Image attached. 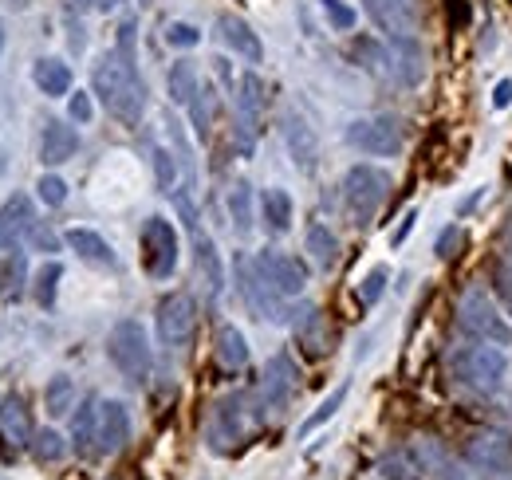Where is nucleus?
Returning a JSON list of instances; mask_svg holds the SVG:
<instances>
[{"instance_id":"nucleus-3","label":"nucleus","mask_w":512,"mask_h":480,"mask_svg":"<svg viewBox=\"0 0 512 480\" xmlns=\"http://www.w3.org/2000/svg\"><path fill=\"white\" fill-rule=\"evenodd\" d=\"M386 193H390V174H386V170L367 166V162H363V166H351L347 178H343V205H347L351 225L367 229V225L379 217Z\"/></svg>"},{"instance_id":"nucleus-53","label":"nucleus","mask_w":512,"mask_h":480,"mask_svg":"<svg viewBox=\"0 0 512 480\" xmlns=\"http://www.w3.org/2000/svg\"><path fill=\"white\" fill-rule=\"evenodd\" d=\"M0 174H4V150H0Z\"/></svg>"},{"instance_id":"nucleus-2","label":"nucleus","mask_w":512,"mask_h":480,"mask_svg":"<svg viewBox=\"0 0 512 480\" xmlns=\"http://www.w3.org/2000/svg\"><path fill=\"white\" fill-rule=\"evenodd\" d=\"M449 370L473 394H497L505 386V374H509V355H505V347L473 343V347H457L453 351Z\"/></svg>"},{"instance_id":"nucleus-33","label":"nucleus","mask_w":512,"mask_h":480,"mask_svg":"<svg viewBox=\"0 0 512 480\" xmlns=\"http://www.w3.org/2000/svg\"><path fill=\"white\" fill-rule=\"evenodd\" d=\"M190 119H193L197 138L209 142V130H213V119H217V91H213L209 83L197 87V95H193V103H190Z\"/></svg>"},{"instance_id":"nucleus-4","label":"nucleus","mask_w":512,"mask_h":480,"mask_svg":"<svg viewBox=\"0 0 512 480\" xmlns=\"http://www.w3.org/2000/svg\"><path fill=\"white\" fill-rule=\"evenodd\" d=\"M107 359L115 362V370L130 378V382H146L150 374V339H146V327L138 319H119L107 335Z\"/></svg>"},{"instance_id":"nucleus-13","label":"nucleus","mask_w":512,"mask_h":480,"mask_svg":"<svg viewBox=\"0 0 512 480\" xmlns=\"http://www.w3.org/2000/svg\"><path fill=\"white\" fill-rule=\"evenodd\" d=\"M296 378H300V370L292 366L288 355H276V359L268 362L264 382H260V410H276L280 414L292 402V394H296Z\"/></svg>"},{"instance_id":"nucleus-9","label":"nucleus","mask_w":512,"mask_h":480,"mask_svg":"<svg viewBox=\"0 0 512 480\" xmlns=\"http://www.w3.org/2000/svg\"><path fill=\"white\" fill-rule=\"evenodd\" d=\"M154 327H158V339L166 347H190L193 331H197V303L186 292H170L158 300V311H154Z\"/></svg>"},{"instance_id":"nucleus-24","label":"nucleus","mask_w":512,"mask_h":480,"mask_svg":"<svg viewBox=\"0 0 512 480\" xmlns=\"http://www.w3.org/2000/svg\"><path fill=\"white\" fill-rule=\"evenodd\" d=\"M64 244H71L87 264H99V268H115V264H119V260H115V248L99 237L95 229H67Z\"/></svg>"},{"instance_id":"nucleus-29","label":"nucleus","mask_w":512,"mask_h":480,"mask_svg":"<svg viewBox=\"0 0 512 480\" xmlns=\"http://www.w3.org/2000/svg\"><path fill=\"white\" fill-rule=\"evenodd\" d=\"M217 362H221L225 370H241V366L249 362V339L241 335V327L225 323V327L217 331Z\"/></svg>"},{"instance_id":"nucleus-25","label":"nucleus","mask_w":512,"mask_h":480,"mask_svg":"<svg viewBox=\"0 0 512 480\" xmlns=\"http://www.w3.org/2000/svg\"><path fill=\"white\" fill-rule=\"evenodd\" d=\"M292 197H288V189H264V197H260V217H264V229L272 233V237H284L288 229H292Z\"/></svg>"},{"instance_id":"nucleus-26","label":"nucleus","mask_w":512,"mask_h":480,"mask_svg":"<svg viewBox=\"0 0 512 480\" xmlns=\"http://www.w3.org/2000/svg\"><path fill=\"white\" fill-rule=\"evenodd\" d=\"M0 429H4V437L12 441V449H20V445H32V437H36V429H32V418H28V406H24V398H8L4 402V410H0Z\"/></svg>"},{"instance_id":"nucleus-46","label":"nucleus","mask_w":512,"mask_h":480,"mask_svg":"<svg viewBox=\"0 0 512 480\" xmlns=\"http://www.w3.org/2000/svg\"><path fill=\"white\" fill-rule=\"evenodd\" d=\"M67 115H71V122L87 126V122L95 119V103H91V95H87V91H75V95L67 99Z\"/></svg>"},{"instance_id":"nucleus-6","label":"nucleus","mask_w":512,"mask_h":480,"mask_svg":"<svg viewBox=\"0 0 512 480\" xmlns=\"http://www.w3.org/2000/svg\"><path fill=\"white\" fill-rule=\"evenodd\" d=\"M178 229L166 217H146L142 225V268L150 280H170L178 268Z\"/></svg>"},{"instance_id":"nucleus-22","label":"nucleus","mask_w":512,"mask_h":480,"mask_svg":"<svg viewBox=\"0 0 512 480\" xmlns=\"http://www.w3.org/2000/svg\"><path fill=\"white\" fill-rule=\"evenodd\" d=\"M95 437H99V398L87 394L79 406H75V418H71V445L79 457L95 453Z\"/></svg>"},{"instance_id":"nucleus-42","label":"nucleus","mask_w":512,"mask_h":480,"mask_svg":"<svg viewBox=\"0 0 512 480\" xmlns=\"http://www.w3.org/2000/svg\"><path fill=\"white\" fill-rule=\"evenodd\" d=\"M320 8L335 32H351V28L359 24V12H355L351 4H343V0H320Z\"/></svg>"},{"instance_id":"nucleus-40","label":"nucleus","mask_w":512,"mask_h":480,"mask_svg":"<svg viewBox=\"0 0 512 480\" xmlns=\"http://www.w3.org/2000/svg\"><path fill=\"white\" fill-rule=\"evenodd\" d=\"M64 453H67V445L56 429H36V437H32V457H36V461L52 465V461H60Z\"/></svg>"},{"instance_id":"nucleus-38","label":"nucleus","mask_w":512,"mask_h":480,"mask_svg":"<svg viewBox=\"0 0 512 480\" xmlns=\"http://www.w3.org/2000/svg\"><path fill=\"white\" fill-rule=\"evenodd\" d=\"M347 390H351L347 382H343V386H335V390H331V394H327V398H323V402H320V410H316L312 418H304V425H300V437H308V433H316V429H320L323 421H331V418H335V414H339V406L347 402Z\"/></svg>"},{"instance_id":"nucleus-45","label":"nucleus","mask_w":512,"mask_h":480,"mask_svg":"<svg viewBox=\"0 0 512 480\" xmlns=\"http://www.w3.org/2000/svg\"><path fill=\"white\" fill-rule=\"evenodd\" d=\"M166 44H170V48H197V44H201V32H197L193 24H186V20H174V24L166 28Z\"/></svg>"},{"instance_id":"nucleus-5","label":"nucleus","mask_w":512,"mask_h":480,"mask_svg":"<svg viewBox=\"0 0 512 480\" xmlns=\"http://www.w3.org/2000/svg\"><path fill=\"white\" fill-rule=\"evenodd\" d=\"M457 319L465 327V335H473L477 343H493V347H512V327L501 315V307L489 300L481 288L465 292V300L457 307Z\"/></svg>"},{"instance_id":"nucleus-7","label":"nucleus","mask_w":512,"mask_h":480,"mask_svg":"<svg viewBox=\"0 0 512 480\" xmlns=\"http://www.w3.org/2000/svg\"><path fill=\"white\" fill-rule=\"evenodd\" d=\"M256 272H260V280L276 292V296H284V300H292V296H300L304 288H308V264L300 260V256H292V252H280V248H264V252H256Z\"/></svg>"},{"instance_id":"nucleus-50","label":"nucleus","mask_w":512,"mask_h":480,"mask_svg":"<svg viewBox=\"0 0 512 480\" xmlns=\"http://www.w3.org/2000/svg\"><path fill=\"white\" fill-rule=\"evenodd\" d=\"M414 221H418V213H414V209H410V213H406V221H402V229H398V233H394V237H390V244H394V248H398V244H402V240L410 237V229H414Z\"/></svg>"},{"instance_id":"nucleus-21","label":"nucleus","mask_w":512,"mask_h":480,"mask_svg":"<svg viewBox=\"0 0 512 480\" xmlns=\"http://www.w3.org/2000/svg\"><path fill=\"white\" fill-rule=\"evenodd\" d=\"M193 260H197V276H201V284L209 288V296H221V288H225V264H221V256H217L213 237L193 233Z\"/></svg>"},{"instance_id":"nucleus-16","label":"nucleus","mask_w":512,"mask_h":480,"mask_svg":"<svg viewBox=\"0 0 512 480\" xmlns=\"http://www.w3.org/2000/svg\"><path fill=\"white\" fill-rule=\"evenodd\" d=\"M237 280H241V296L249 300V307H253L260 319H284V311H280V300H284V296H276V292L260 280L253 260H241V256H237Z\"/></svg>"},{"instance_id":"nucleus-52","label":"nucleus","mask_w":512,"mask_h":480,"mask_svg":"<svg viewBox=\"0 0 512 480\" xmlns=\"http://www.w3.org/2000/svg\"><path fill=\"white\" fill-rule=\"evenodd\" d=\"M4 44H8V32H4V20H0V56H4Z\"/></svg>"},{"instance_id":"nucleus-12","label":"nucleus","mask_w":512,"mask_h":480,"mask_svg":"<svg viewBox=\"0 0 512 480\" xmlns=\"http://www.w3.org/2000/svg\"><path fill=\"white\" fill-rule=\"evenodd\" d=\"M245 433H249V398H241V394L221 398L213 406V421H209L213 449H229L233 441H245Z\"/></svg>"},{"instance_id":"nucleus-37","label":"nucleus","mask_w":512,"mask_h":480,"mask_svg":"<svg viewBox=\"0 0 512 480\" xmlns=\"http://www.w3.org/2000/svg\"><path fill=\"white\" fill-rule=\"evenodd\" d=\"M351 56L359 60V67H363V71H371V75H383L386 63H390V52H386L375 36H355Z\"/></svg>"},{"instance_id":"nucleus-30","label":"nucleus","mask_w":512,"mask_h":480,"mask_svg":"<svg viewBox=\"0 0 512 480\" xmlns=\"http://www.w3.org/2000/svg\"><path fill=\"white\" fill-rule=\"evenodd\" d=\"M197 87H201V79H197V67H193L190 60H178L170 67V75H166V95H170V103L190 107Z\"/></svg>"},{"instance_id":"nucleus-23","label":"nucleus","mask_w":512,"mask_h":480,"mask_svg":"<svg viewBox=\"0 0 512 480\" xmlns=\"http://www.w3.org/2000/svg\"><path fill=\"white\" fill-rule=\"evenodd\" d=\"M414 453H418V473H426L430 480H465L461 465L449 457L442 445H434V441H418Z\"/></svg>"},{"instance_id":"nucleus-39","label":"nucleus","mask_w":512,"mask_h":480,"mask_svg":"<svg viewBox=\"0 0 512 480\" xmlns=\"http://www.w3.org/2000/svg\"><path fill=\"white\" fill-rule=\"evenodd\" d=\"M150 158H154V181H158V189L162 193H174L178 189V158L166 146H154Z\"/></svg>"},{"instance_id":"nucleus-15","label":"nucleus","mask_w":512,"mask_h":480,"mask_svg":"<svg viewBox=\"0 0 512 480\" xmlns=\"http://www.w3.org/2000/svg\"><path fill=\"white\" fill-rule=\"evenodd\" d=\"M127 441H130L127 406H123V402H115V398L99 402V437H95V453L111 457V453H119Z\"/></svg>"},{"instance_id":"nucleus-18","label":"nucleus","mask_w":512,"mask_h":480,"mask_svg":"<svg viewBox=\"0 0 512 480\" xmlns=\"http://www.w3.org/2000/svg\"><path fill=\"white\" fill-rule=\"evenodd\" d=\"M217 32H221V40H225V48L233 56H241L245 63H264V44H260V36L249 28V20H241L233 12H221L217 16Z\"/></svg>"},{"instance_id":"nucleus-11","label":"nucleus","mask_w":512,"mask_h":480,"mask_svg":"<svg viewBox=\"0 0 512 480\" xmlns=\"http://www.w3.org/2000/svg\"><path fill=\"white\" fill-rule=\"evenodd\" d=\"M363 8L386 40H414V32H418V4L414 0H363Z\"/></svg>"},{"instance_id":"nucleus-51","label":"nucleus","mask_w":512,"mask_h":480,"mask_svg":"<svg viewBox=\"0 0 512 480\" xmlns=\"http://www.w3.org/2000/svg\"><path fill=\"white\" fill-rule=\"evenodd\" d=\"M453 4V24H469V4L465 0H449Z\"/></svg>"},{"instance_id":"nucleus-27","label":"nucleus","mask_w":512,"mask_h":480,"mask_svg":"<svg viewBox=\"0 0 512 480\" xmlns=\"http://www.w3.org/2000/svg\"><path fill=\"white\" fill-rule=\"evenodd\" d=\"M32 83L48 95V99H60V95H71V67L64 60H56V56H48V60H36L32 67Z\"/></svg>"},{"instance_id":"nucleus-20","label":"nucleus","mask_w":512,"mask_h":480,"mask_svg":"<svg viewBox=\"0 0 512 480\" xmlns=\"http://www.w3.org/2000/svg\"><path fill=\"white\" fill-rule=\"evenodd\" d=\"M75 150H79L75 126H67L60 119L44 122V134H40V162L44 166H64V162L75 158Z\"/></svg>"},{"instance_id":"nucleus-1","label":"nucleus","mask_w":512,"mask_h":480,"mask_svg":"<svg viewBox=\"0 0 512 480\" xmlns=\"http://www.w3.org/2000/svg\"><path fill=\"white\" fill-rule=\"evenodd\" d=\"M91 87L99 95V103L123 122V126H138L142 111H146V87L138 75V60H127L119 48H111L91 71Z\"/></svg>"},{"instance_id":"nucleus-17","label":"nucleus","mask_w":512,"mask_h":480,"mask_svg":"<svg viewBox=\"0 0 512 480\" xmlns=\"http://www.w3.org/2000/svg\"><path fill=\"white\" fill-rule=\"evenodd\" d=\"M465 461L477 469V473H509L512 469V445L501 433H485V437H473L469 449H465Z\"/></svg>"},{"instance_id":"nucleus-43","label":"nucleus","mask_w":512,"mask_h":480,"mask_svg":"<svg viewBox=\"0 0 512 480\" xmlns=\"http://www.w3.org/2000/svg\"><path fill=\"white\" fill-rule=\"evenodd\" d=\"M489 280H493V292H497V300H501V307L509 311V319H512V264L497 260V264L489 268Z\"/></svg>"},{"instance_id":"nucleus-19","label":"nucleus","mask_w":512,"mask_h":480,"mask_svg":"<svg viewBox=\"0 0 512 480\" xmlns=\"http://www.w3.org/2000/svg\"><path fill=\"white\" fill-rule=\"evenodd\" d=\"M284 142H288V154H292L296 170L316 174V166H320V142H316L312 126L300 119V115H288L284 119Z\"/></svg>"},{"instance_id":"nucleus-10","label":"nucleus","mask_w":512,"mask_h":480,"mask_svg":"<svg viewBox=\"0 0 512 480\" xmlns=\"http://www.w3.org/2000/svg\"><path fill=\"white\" fill-rule=\"evenodd\" d=\"M264 79L256 71H245L237 79V146L241 154H253V142L260 134V122H264Z\"/></svg>"},{"instance_id":"nucleus-35","label":"nucleus","mask_w":512,"mask_h":480,"mask_svg":"<svg viewBox=\"0 0 512 480\" xmlns=\"http://www.w3.org/2000/svg\"><path fill=\"white\" fill-rule=\"evenodd\" d=\"M24 272H28V260L24 252H4L0 256V300H16L20 288H24Z\"/></svg>"},{"instance_id":"nucleus-48","label":"nucleus","mask_w":512,"mask_h":480,"mask_svg":"<svg viewBox=\"0 0 512 480\" xmlns=\"http://www.w3.org/2000/svg\"><path fill=\"white\" fill-rule=\"evenodd\" d=\"M457 240H465V233H461V225H449L446 233L438 237V248H434V252H438L442 260H446V256H453V244H457Z\"/></svg>"},{"instance_id":"nucleus-32","label":"nucleus","mask_w":512,"mask_h":480,"mask_svg":"<svg viewBox=\"0 0 512 480\" xmlns=\"http://www.w3.org/2000/svg\"><path fill=\"white\" fill-rule=\"evenodd\" d=\"M292 327H296V339H300L312 355H323V351H327V327H323L320 307H312V303H308V307L296 315V323H292Z\"/></svg>"},{"instance_id":"nucleus-44","label":"nucleus","mask_w":512,"mask_h":480,"mask_svg":"<svg viewBox=\"0 0 512 480\" xmlns=\"http://www.w3.org/2000/svg\"><path fill=\"white\" fill-rule=\"evenodd\" d=\"M36 197L44 201V205H52V209H60L67 201V181L60 174H44V178L36 181Z\"/></svg>"},{"instance_id":"nucleus-8","label":"nucleus","mask_w":512,"mask_h":480,"mask_svg":"<svg viewBox=\"0 0 512 480\" xmlns=\"http://www.w3.org/2000/svg\"><path fill=\"white\" fill-rule=\"evenodd\" d=\"M347 142L367 158H394L406 138H402V122L394 115H371L347 126Z\"/></svg>"},{"instance_id":"nucleus-31","label":"nucleus","mask_w":512,"mask_h":480,"mask_svg":"<svg viewBox=\"0 0 512 480\" xmlns=\"http://www.w3.org/2000/svg\"><path fill=\"white\" fill-rule=\"evenodd\" d=\"M60 280H64V264H60V260H44V264L36 268V276H32V296H36V303H40L44 311L56 307Z\"/></svg>"},{"instance_id":"nucleus-41","label":"nucleus","mask_w":512,"mask_h":480,"mask_svg":"<svg viewBox=\"0 0 512 480\" xmlns=\"http://www.w3.org/2000/svg\"><path fill=\"white\" fill-rule=\"evenodd\" d=\"M386 280H390V268H386V264L371 268V272L363 276V284H359V303H363V307H375V303L383 300Z\"/></svg>"},{"instance_id":"nucleus-34","label":"nucleus","mask_w":512,"mask_h":480,"mask_svg":"<svg viewBox=\"0 0 512 480\" xmlns=\"http://www.w3.org/2000/svg\"><path fill=\"white\" fill-rule=\"evenodd\" d=\"M229 217H233L237 237H249L253 233V189H249V181H237L229 189Z\"/></svg>"},{"instance_id":"nucleus-49","label":"nucleus","mask_w":512,"mask_h":480,"mask_svg":"<svg viewBox=\"0 0 512 480\" xmlns=\"http://www.w3.org/2000/svg\"><path fill=\"white\" fill-rule=\"evenodd\" d=\"M493 107H497V111L512 107V79H501V83L493 87Z\"/></svg>"},{"instance_id":"nucleus-47","label":"nucleus","mask_w":512,"mask_h":480,"mask_svg":"<svg viewBox=\"0 0 512 480\" xmlns=\"http://www.w3.org/2000/svg\"><path fill=\"white\" fill-rule=\"evenodd\" d=\"M28 244H32L36 252H60V237H56L48 225H40V221H36V229L28 233Z\"/></svg>"},{"instance_id":"nucleus-36","label":"nucleus","mask_w":512,"mask_h":480,"mask_svg":"<svg viewBox=\"0 0 512 480\" xmlns=\"http://www.w3.org/2000/svg\"><path fill=\"white\" fill-rule=\"evenodd\" d=\"M44 410H48V418H64L75 410V382L67 378V374H56L52 382H48V390H44Z\"/></svg>"},{"instance_id":"nucleus-28","label":"nucleus","mask_w":512,"mask_h":480,"mask_svg":"<svg viewBox=\"0 0 512 480\" xmlns=\"http://www.w3.org/2000/svg\"><path fill=\"white\" fill-rule=\"evenodd\" d=\"M304 248H308V256L316 260L320 272H331V268L339 264V237H335L327 225H320V221L304 233Z\"/></svg>"},{"instance_id":"nucleus-14","label":"nucleus","mask_w":512,"mask_h":480,"mask_svg":"<svg viewBox=\"0 0 512 480\" xmlns=\"http://www.w3.org/2000/svg\"><path fill=\"white\" fill-rule=\"evenodd\" d=\"M36 229V205L28 193H12L0 205V248H16L20 240H28V233Z\"/></svg>"}]
</instances>
